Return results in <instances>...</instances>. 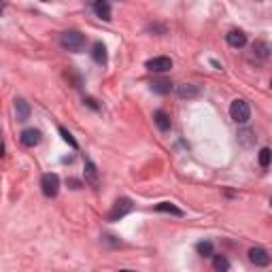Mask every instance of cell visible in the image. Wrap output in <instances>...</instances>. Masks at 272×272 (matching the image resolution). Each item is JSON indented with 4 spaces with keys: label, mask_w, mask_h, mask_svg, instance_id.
I'll return each instance as SVG.
<instances>
[{
    "label": "cell",
    "mask_w": 272,
    "mask_h": 272,
    "mask_svg": "<svg viewBox=\"0 0 272 272\" xmlns=\"http://www.w3.org/2000/svg\"><path fill=\"white\" fill-rule=\"evenodd\" d=\"M60 45H62V49H66V51L81 53L85 49V36L77 30H66L60 34Z\"/></svg>",
    "instance_id": "obj_1"
},
{
    "label": "cell",
    "mask_w": 272,
    "mask_h": 272,
    "mask_svg": "<svg viewBox=\"0 0 272 272\" xmlns=\"http://www.w3.org/2000/svg\"><path fill=\"white\" fill-rule=\"evenodd\" d=\"M230 117L234 119L236 124H247V122H249V117H251V109H249V105H247L245 100L236 98V100L230 105Z\"/></svg>",
    "instance_id": "obj_2"
},
{
    "label": "cell",
    "mask_w": 272,
    "mask_h": 272,
    "mask_svg": "<svg viewBox=\"0 0 272 272\" xmlns=\"http://www.w3.org/2000/svg\"><path fill=\"white\" fill-rule=\"evenodd\" d=\"M132 209H134V204H132L130 198H119L117 202L113 204L111 213H109V221H119V219H124L128 213H132Z\"/></svg>",
    "instance_id": "obj_3"
},
{
    "label": "cell",
    "mask_w": 272,
    "mask_h": 272,
    "mask_svg": "<svg viewBox=\"0 0 272 272\" xmlns=\"http://www.w3.org/2000/svg\"><path fill=\"white\" fill-rule=\"evenodd\" d=\"M41 189H43V194H45L47 198H55V196H58V191H60V177H58L55 172L43 174Z\"/></svg>",
    "instance_id": "obj_4"
},
{
    "label": "cell",
    "mask_w": 272,
    "mask_h": 272,
    "mask_svg": "<svg viewBox=\"0 0 272 272\" xmlns=\"http://www.w3.org/2000/svg\"><path fill=\"white\" fill-rule=\"evenodd\" d=\"M147 70H151V73H166V70L172 68V60L166 58V55H157V58H151L147 60Z\"/></svg>",
    "instance_id": "obj_5"
},
{
    "label": "cell",
    "mask_w": 272,
    "mask_h": 272,
    "mask_svg": "<svg viewBox=\"0 0 272 272\" xmlns=\"http://www.w3.org/2000/svg\"><path fill=\"white\" fill-rule=\"evenodd\" d=\"M249 262L253 264V266H260V268H266L270 264V255L266 249H262V247H253V249H249Z\"/></svg>",
    "instance_id": "obj_6"
},
{
    "label": "cell",
    "mask_w": 272,
    "mask_h": 272,
    "mask_svg": "<svg viewBox=\"0 0 272 272\" xmlns=\"http://www.w3.org/2000/svg\"><path fill=\"white\" fill-rule=\"evenodd\" d=\"M41 138H43L41 130H34V128H28V130L21 132V145L26 147H36L41 142Z\"/></svg>",
    "instance_id": "obj_7"
},
{
    "label": "cell",
    "mask_w": 272,
    "mask_h": 272,
    "mask_svg": "<svg viewBox=\"0 0 272 272\" xmlns=\"http://www.w3.org/2000/svg\"><path fill=\"white\" fill-rule=\"evenodd\" d=\"M226 41H228L230 47L241 49V47L247 45V34H245L243 30H232V32H228V34H226Z\"/></svg>",
    "instance_id": "obj_8"
},
{
    "label": "cell",
    "mask_w": 272,
    "mask_h": 272,
    "mask_svg": "<svg viewBox=\"0 0 272 272\" xmlns=\"http://www.w3.org/2000/svg\"><path fill=\"white\" fill-rule=\"evenodd\" d=\"M94 13L105 21H111V17H113V11H111L109 0H94Z\"/></svg>",
    "instance_id": "obj_9"
},
{
    "label": "cell",
    "mask_w": 272,
    "mask_h": 272,
    "mask_svg": "<svg viewBox=\"0 0 272 272\" xmlns=\"http://www.w3.org/2000/svg\"><path fill=\"white\" fill-rule=\"evenodd\" d=\"M153 122L157 126V130H162V132H168V130H170V126H172L170 115H168L166 111H155V113H153Z\"/></svg>",
    "instance_id": "obj_10"
},
{
    "label": "cell",
    "mask_w": 272,
    "mask_h": 272,
    "mask_svg": "<svg viewBox=\"0 0 272 272\" xmlns=\"http://www.w3.org/2000/svg\"><path fill=\"white\" fill-rule=\"evenodd\" d=\"M270 53H272V45L268 41H255L253 43V55H255V58L266 60Z\"/></svg>",
    "instance_id": "obj_11"
},
{
    "label": "cell",
    "mask_w": 272,
    "mask_h": 272,
    "mask_svg": "<svg viewBox=\"0 0 272 272\" xmlns=\"http://www.w3.org/2000/svg\"><path fill=\"white\" fill-rule=\"evenodd\" d=\"M92 58H94V62L96 64H100V66H105L107 64V47L102 45L100 41L98 43H94V47H92Z\"/></svg>",
    "instance_id": "obj_12"
},
{
    "label": "cell",
    "mask_w": 272,
    "mask_h": 272,
    "mask_svg": "<svg viewBox=\"0 0 272 272\" xmlns=\"http://www.w3.org/2000/svg\"><path fill=\"white\" fill-rule=\"evenodd\" d=\"M15 115H17V122H26L30 117V105L23 98L15 100Z\"/></svg>",
    "instance_id": "obj_13"
},
{
    "label": "cell",
    "mask_w": 272,
    "mask_h": 272,
    "mask_svg": "<svg viewBox=\"0 0 272 272\" xmlns=\"http://www.w3.org/2000/svg\"><path fill=\"white\" fill-rule=\"evenodd\" d=\"M177 92H179V96L181 98H198L200 96V87H196V85H191V83H183V85H179L177 87Z\"/></svg>",
    "instance_id": "obj_14"
},
{
    "label": "cell",
    "mask_w": 272,
    "mask_h": 272,
    "mask_svg": "<svg viewBox=\"0 0 272 272\" xmlns=\"http://www.w3.org/2000/svg\"><path fill=\"white\" fill-rule=\"evenodd\" d=\"M170 90H172V83L168 79H157V81L151 83V92L153 94L164 96V94H170Z\"/></svg>",
    "instance_id": "obj_15"
},
{
    "label": "cell",
    "mask_w": 272,
    "mask_h": 272,
    "mask_svg": "<svg viewBox=\"0 0 272 272\" xmlns=\"http://www.w3.org/2000/svg\"><path fill=\"white\" fill-rule=\"evenodd\" d=\"M85 183L98 187V172H96V166H94V162H90V159L85 162Z\"/></svg>",
    "instance_id": "obj_16"
},
{
    "label": "cell",
    "mask_w": 272,
    "mask_h": 272,
    "mask_svg": "<svg viewBox=\"0 0 272 272\" xmlns=\"http://www.w3.org/2000/svg\"><path fill=\"white\" fill-rule=\"evenodd\" d=\"M155 211H157V213H170V215H174V217H183V211L177 209V206L170 204V202H159V204H155Z\"/></svg>",
    "instance_id": "obj_17"
},
{
    "label": "cell",
    "mask_w": 272,
    "mask_h": 272,
    "mask_svg": "<svg viewBox=\"0 0 272 272\" xmlns=\"http://www.w3.org/2000/svg\"><path fill=\"white\" fill-rule=\"evenodd\" d=\"M258 162H260L262 168H268V166H270V162H272V151H270L268 147L260 149V153H258Z\"/></svg>",
    "instance_id": "obj_18"
},
{
    "label": "cell",
    "mask_w": 272,
    "mask_h": 272,
    "mask_svg": "<svg viewBox=\"0 0 272 272\" xmlns=\"http://www.w3.org/2000/svg\"><path fill=\"white\" fill-rule=\"evenodd\" d=\"M196 249H198V253L202 255V258H211V255H213V243L211 241H200L196 245Z\"/></svg>",
    "instance_id": "obj_19"
},
{
    "label": "cell",
    "mask_w": 272,
    "mask_h": 272,
    "mask_svg": "<svg viewBox=\"0 0 272 272\" xmlns=\"http://www.w3.org/2000/svg\"><path fill=\"white\" fill-rule=\"evenodd\" d=\"M213 268L215 270H219V272H226L230 270V262L223 258V255H215V260H213Z\"/></svg>",
    "instance_id": "obj_20"
},
{
    "label": "cell",
    "mask_w": 272,
    "mask_h": 272,
    "mask_svg": "<svg viewBox=\"0 0 272 272\" xmlns=\"http://www.w3.org/2000/svg\"><path fill=\"white\" fill-rule=\"evenodd\" d=\"M58 130H60V134H62V138H64V142H68V145H70V147H73V149H77V147H79V145H77V140L73 138V134H70V132L66 130V128H62V126H60V128H58Z\"/></svg>",
    "instance_id": "obj_21"
},
{
    "label": "cell",
    "mask_w": 272,
    "mask_h": 272,
    "mask_svg": "<svg viewBox=\"0 0 272 272\" xmlns=\"http://www.w3.org/2000/svg\"><path fill=\"white\" fill-rule=\"evenodd\" d=\"M249 136H253V132H251V130H243V132H238V140H241L243 145H251Z\"/></svg>",
    "instance_id": "obj_22"
},
{
    "label": "cell",
    "mask_w": 272,
    "mask_h": 272,
    "mask_svg": "<svg viewBox=\"0 0 272 272\" xmlns=\"http://www.w3.org/2000/svg\"><path fill=\"white\" fill-rule=\"evenodd\" d=\"M85 102H87V105H90V107H92V109H98V105H96V102H94V100H92V98H87V100H85Z\"/></svg>",
    "instance_id": "obj_23"
},
{
    "label": "cell",
    "mask_w": 272,
    "mask_h": 272,
    "mask_svg": "<svg viewBox=\"0 0 272 272\" xmlns=\"http://www.w3.org/2000/svg\"><path fill=\"white\" fill-rule=\"evenodd\" d=\"M43 2H49V0H43Z\"/></svg>",
    "instance_id": "obj_24"
},
{
    "label": "cell",
    "mask_w": 272,
    "mask_h": 272,
    "mask_svg": "<svg viewBox=\"0 0 272 272\" xmlns=\"http://www.w3.org/2000/svg\"><path fill=\"white\" fill-rule=\"evenodd\" d=\"M270 87H272V81H270Z\"/></svg>",
    "instance_id": "obj_25"
},
{
    "label": "cell",
    "mask_w": 272,
    "mask_h": 272,
    "mask_svg": "<svg viewBox=\"0 0 272 272\" xmlns=\"http://www.w3.org/2000/svg\"><path fill=\"white\" fill-rule=\"evenodd\" d=\"M270 204H272V200H270Z\"/></svg>",
    "instance_id": "obj_26"
}]
</instances>
